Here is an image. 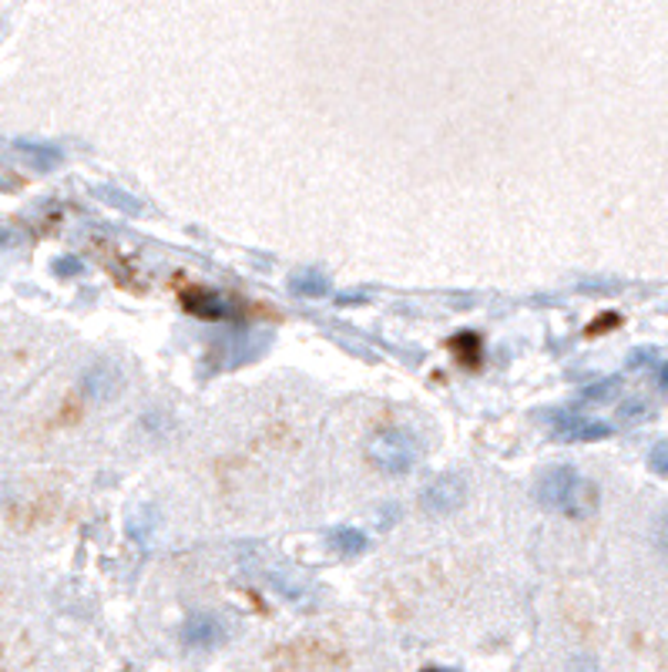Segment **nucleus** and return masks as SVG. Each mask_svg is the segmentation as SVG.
<instances>
[{"label":"nucleus","instance_id":"9d476101","mask_svg":"<svg viewBox=\"0 0 668 672\" xmlns=\"http://www.w3.org/2000/svg\"><path fill=\"white\" fill-rule=\"evenodd\" d=\"M185 306H189L195 316H205V319H222V316H229V303H225L219 293H189V296H185Z\"/></svg>","mask_w":668,"mask_h":672},{"label":"nucleus","instance_id":"f8f14e48","mask_svg":"<svg viewBox=\"0 0 668 672\" xmlns=\"http://www.w3.org/2000/svg\"><path fill=\"white\" fill-rule=\"evenodd\" d=\"M128 535L138 545H148V538L155 535V515H151V508H135L128 515Z\"/></svg>","mask_w":668,"mask_h":672},{"label":"nucleus","instance_id":"aec40b11","mask_svg":"<svg viewBox=\"0 0 668 672\" xmlns=\"http://www.w3.org/2000/svg\"><path fill=\"white\" fill-rule=\"evenodd\" d=\"M568 672H598V665H595V659H574L568 665Z\"/></svg>","mask_w":668,"mask_h":672},{"label":"nucleus","instance_id":"39448f33","mask_svg":"<svg viewBox=\"0 0 668 672\" xmlns=\"http://www.w3.org/2000/svg\"><path fill=\"white\" fill-rule=\"evenodd\" d=\"M121 387H125V374L112 360H102V364L88 367L85 377H81V390H85L88 400H98V403L115 400L121 393Z\"/></svg>","mask_w":668,"mask_h":672},{"label":"nucleus","instance_id":"a211bd4d","mask_svg":"<svg viewBox=\"0 0 668 672\" xmlns=\"http://www.w3.org/2000/svg\"><path fill=\"white\" fill-rule=\"evenodd\" d=\"M645 413H648V407H645L642 400H632V403L622 407V417H625V420H642Z\"/></svg>","mask_w":668,"mask_h":672},{"label":"nucleus","instance_id":"4be33fe9","mask_svg":"<svg viewBox=\"0 0 668 672\" xmlns=\"http://www.w3.org/2000/svg\"><path fill=\"white\" fill-rule=\"evenodd\" d=\"M0 189H4V182H0Z\"/></svg>","mask_w":668,"mask_h":672},{"label":"nucleus","instance_id":"2eb2a0df","mask_svg":"<svg viewBox=\"0 0 668 672\" xmlns=\"http://www.w3.org/2000/svg\"><path fill=\"white\" fill-rule=\"evenodd\" d=\"M658 364V354L651 347H642L628 357V370H651Z\"/></svg>","mask_w":668,"mask_h":672},{"label":"nucleus","instance_id":"412c9836","mask_svg":"<svg viewBox=\"0 0 668 672\" xmlns=\"http://www.w3.org/2000/svg\"><path fill=\"white\" fill-rule=\"evenodd\" d=\"M427 672H444V669H427Z\"/></svg>","mask_w":668,"mask_h":672},{"label":"nucleus","instance_id":"0eeeda50","mask_svg":"<svg viewBox=\"0 0 668 672\" xmlns=\"http://www.w3.org/2000/svg\"><path fill=\"white\" fill-rule=\"evenodd\" d=\"M14 151L24 155V161H28L31 168H38V172H54V168L64 161L61 148H54V145H47V141H34V138H18V141H14Z\"/></svg>","mask_w":668,"mask_h":672},{"label":"nucleus","instance_id":"9b49d317","mask_svg":"<svg viewBox=\"0 0 668 672\" xmlns=\"http://www.w3.org/2000/svg\"><path fill=\"white\" fill-rule=\"evenodd\" d=\"M95 196H98L102 202H108L112 209L125 212V216H141V209H145L141 199H135L131 192H121V189H115V186H98Z\"/></svg>","mask_w":668,"mask_h":672},{"label":"nucleus","instance_id":"20e7f679","mask_svg":"<svg viewBox=\"0 0 668 672\" xmlns=\"http://www.w3.org/2000/svg\"><path fill=\"white\" fill-rule=\"evenodd\" d=\"M464 501H467V484L457 474H444V477L431 481L421 494V504L431 515H450V512L464 508Z\"/></svg>","mask_w":668,"mask_h":672},{"label":"nucleus","instance_id":"1a4fd4ad","mask_svg":"<svg viewBox=\"0 0 668 672\" xmlns=\"http://www.w3.org/2000/svg\"><path fill=\"white\" fill-rule=\"evenodd\" d=\"M329 552L332 555H340V558H357L370 548V538L360 532V528H337V532H329L326 538Z\"/></svg>","mask_w":668,"mask_h":672},{"label":"nucleus","instance_id":"f03ea898","mask_svg":"<svg viewBox=\"0 0 668 672\" xmlns=\"http://www.w3.org/2000/svg\"><path fill=\"white\" fill-rule=\"evenodd\" d=\"M367 451H370V461H373L383 474H393V477L413 471L416 458H421V451H416L413 438L403 434V431H377V434L370 438Z\"/></svg>","mask_w":668,"mask_h":672},{"label":"nucleus","instance_id":"6ab92c4d","mask_svg":"<svg viewBox=\"0 0 668 672\" xmlns=\"http://www.w3.org/2000/svg\"><path fill=\"white\" fill-rule=\"evenodd\" d=\"M651 377H655L658 390H668V360H661V357H658V364L651 367Z\"/></svg>","mask_w":668,"mask_h":672},{"label":"nucleus","instance_id":"7ed1b4c3","mask_svg":"<svg viewBox=\"0 0 668 672\" xmlns=\"http://www.w3.org/2000/svg\"><path fill=\"white\" fill-rule=\"evenodd\" d=\"M548 417H551V438L564 441V444H592V441L612 438V424L581 417L577 410H554Z\"/></svg>","mask_w":668,"mask_h":672},{"label":"nucleus","instance_id":"dca6fc26","mask_svg":"<svg viewBox=\"0 0 668 672\" xmlns=\"http://www.w3.org/2000/svg\"><path fill=\"white\" fill-rule=\"evenodd\" d=\"M54 273L57 276H81V273H85V266H81V260H54Z\"/></svg>","mask_w":668,"mask_h":672},{"label":"nucleus","instance_id":"6e6552de","mask_svg":"<svg viewBox=\"0 0 668 672\" xmlns=\"http://www.w3.org/2000/svg\"><path fill=\"white\" fill-rule=\"evenodd\" d=\"M289 290H293V296H303V300H322V296H329L332 283L319 270H299L289 276Z\"/></svg>","mask_w":668,"mask_h":672},{"label":"nucleus","instance_id":"ddd939ff","mask_svg":"<svg viewBox=\"0 0 668 672\" xmlns=\"http://www.w3.org/2000/svg\"><path fill=\"white\" fill-rule=\"evenodd\" d=\"M618 390H622V380H618V377H608V380H598V384H592V387H584V390H581V400L608 403V400L618 397Z\"/></svg>","mask_w":668,"mask_h":672},{"label":"nucleus","instance_id":"423d86ee","mask_svg":"<svg viewBox=\"0 0 668 672\" xmlns=\"http://www.w3.org/2000/svg\"><path fill=\"white\" fill-rule=\"evenodd\" d=\"M225 639V626L215 616H189L182 626V642L192 649H212Z\"/></svg>","mask_w":668,"mask_h":672},{"label":"nucleus","instance_id":"4468645a","mask_svg":"<svg viewBox=\"0 0 668 672\" xmlns=\"http://www.w3.org/2000/svg\"><path fill=\"white\" fill-rule=\"evenodd\" d=\"M648 468L661 477H668V441H658L651 451H648Z\"/></svg>","mask_w":668,"mask_h":672},{"label":"nucleus","instance_id":"f3484780","mask_svg":"<svg viewBox=\"0 0 668 672\" xmlns=\"http://www.w3.org/2000/svg\"><path fill=\"white\" fill-rule=\"evenodd\" d=\"M655 545L668 555V512L658 518V525H655Z\"/></svg>","mask_w":668,"mask_h":672},{"label":"nucleus","instance_id":"f257e3e1","mask_svg":"<svg viewBox=\"0 0 668 672\" xmlns=\"http://www.w3.org/2000/svg\"><path fill=\"white\" fill-rule=\"evenodd\" d=\"M534 494H538V501L544 504L548 512H558V515H568V518H589L598 508V487L581 471H574L571 464L548 468L538 477Z\"/></svg>","mask_w":668,"mask_h":672}]
</instances>
